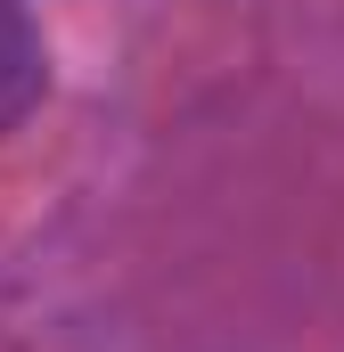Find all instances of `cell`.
I'll return each mask as SVG.
<instances>
[{
    "label": "cell",
    "mask_w": 344,
    "mask_h": 352,
    "mask_svg": "<svg viewBox=\"0 0 344 352\" xmlns=\"http://www.w3.org/2000/svg\"><path fill=\"white\" fill-rule=\"evenodd\" d=\"M41 82H50V50L33 33V16L17 0H0V131L41 98Z\"/></svg>",
    "instance_id": "1"
}]
</instances>
